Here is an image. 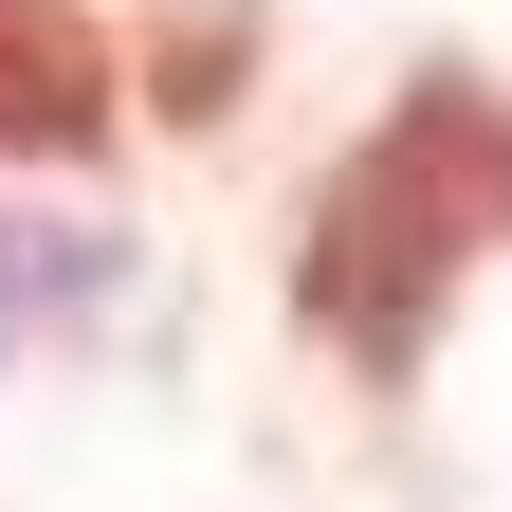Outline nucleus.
<instances>
[{
  "label": "nucleus",
  "instance_id": "f03ea898",
  "mask_svg": "<svg viewBox=\"0 0 512 512\" xmlns=\"http://www.w3.org/2000/svg\"><path fill=\"white\" fill-rule=\"evenodd\" d=\"M128 128V55L92 0H0V165H92Z\"/></svg>",
  "mask_w": 512,
  "mask_h": 512
},
{
  "label": "nucleus",
  "instance_id": "7ed1b4c3",
  "mask_svg": "<svg viewBox=\"0 0 512 512\" xmlns=\"http://www.w3.org/2000/svg\"><path fill=\"white\" fill-rule=\"evenodd\" d=\"M74 293H92V256H74V238H55V220H0V366H19Z\"/></svg>",
  "mask_w": 512,
  "mask_h": 512
},
{
  "label": "nucleus",
  "instance_id": "20e7f679",
  "mask_svg": "<svg viewBox=\"0 0 512 512\" xmlns=\"http://www.w3.org/2000/svg\"><path fill=\"white\" fill-rule=\"evenodd\" d=\"M238 74V0H183V37H165V110H220Z\"/></svg>",
  "mask_w": 512,
  "mask_h": 512
},
{
  "label": "nucleus",
  "instance_id": "f257e3e1",
  "mask_svg": "<svg viewBox=\"0 0 512 512\" xmlns=\"http://www.w3.org/2000/svg\"><path fill=\"white\" fill-rule=\"evenodd\" d=\"M512 238V92L494 74H421L366 147L311 183V238H293V311L311 348L366 366V384H421L458 275Z\"/></svg>",
  "mask_w": 512,
  "mask_h": 512
}]
</instances>
